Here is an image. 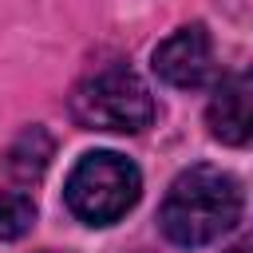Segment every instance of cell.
Masks as SVG:
<instances>
[{
  "instance_id": "7",
  "label": "cell",
  "mask_w": 253,
  "mask_h": 253,
  "mask_svg": "<svg viewBox=\"0 0 253 253\" xmlns=\"http://www.w3.org/2000/svg\"><path fill=\"white\" fill-rule=\"evenodd\" d=\"M36 225V202L24 190H0V241H20Z\"/></svg>"
},
{
  "instance_id": "5",
  "label": "cell",
  "mask_w": 253,
  "mask_h": 253,
  "mask_svg": "<svg viewBox=\"0 0 253 253\" xmlns=\"http://www.w3.org/2000/svg\"><path fill=\"white\" fill-rule=\"evenodd\" d=\"M249 75L237 71V75H221L210 107H206V123H210V134L225 146H245L249 142V126H253V115H249Z\"/></svg>"
},
{
  "instance_id": "3",
  "label": "cell",
  "mask_w": 253,
  "mask_h": 253,
  "mask_svg": "<svg viewBox=\"0 0 253 253\" xmlns=\"http://www.w3.org/2000/svg\"><path fill=\"white\" fill-rule=\"evenodd\" d=\"M71 119L83 130L138 134L154 123V95L130 67H103L71 91Z\"/></svg>"
},
{
  "instance_id": "2",
  "label": "cell",
  "mask_w": 253,
  "mask_h": 253,
  "mask_svg": "<svg viewBox=\"0 0 253 253\" xmlns=\"http://www.w3.org/2000/svg\"><path fill=\"white\" fill-rule=\"evenodd\" d=\"M142 194V174L119 150H87L63 186L67 210L87 225H115L123 213L134 210Z\"/></svg>"
},
{
  "instance_id": "4",
  "label": "cell",
  "mask_w": 253,
  "mask_h": 253,
  "mask_svg": "<svg viewBox=\"0 0 253 253\" xmlns=\"http://www.w3.org/2000/svg\"><path fill=\"white\" fill-rule=\"evenodd\" d=\"M154 75L170 87L182 91H198L217 75L213 63V40L202 24H186L178 32H170L158 47H154Z\"/></svg>"
},
{
  "instance_id": "6",
  "label": "cell",
  "mask_w": 253,
  "mask_h": 253,
  "mask_svg": "<svg viewBox=\"0 0 253 253\" xmlns=\"http://www.w3.org/2000/svg\"><path fill=\"white\" fill-rule=\"evenodd\" d=\"M51 154H55V142H51V134L40 126V123H32L12 146H8V158H4V166H8V174L16 178V182H36L43 170H47V162H51Z\"/></svg>"
},
{
  "instance_id": "8",
  "label": "cell",
  "mask_w": 253,
  "mask_h": 253,
  "mask_svg": "<svg viewBox=\"0 0 253 253\" xmlns=\"http://www.w3.org/2000/svg\"><path fill=\"white\" fill-rule=\"evenodd\" d=\"M229 253H249V245H237V249H229Z\"/></svg>"
},
{
  "instance_id": "1",
  "label": "cell",
  "mask_w": 253,
  "mask_h": 253,
  "mask_svg": "<svg viewBox=\"0 0 253 253\" xmlns=\"http://www.w3.org/2000/svg\"><path fill=\"white\" fill-rule=\"evenodd\" d=\"M241 210H245V194L233 174L217 166H190L170 182L158 206V229L166 233V241L182 249H198L229 233L241 221Z\"/></svg>"
}]
</instances>
